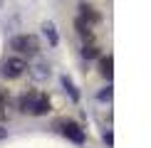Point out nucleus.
Masks as SVG:
<instances>
[{
    "instance_id": "obj_1",
    "label": "nucleus",
    "mask_w": 151,
    "mask_h": 148,
    "mask_svg": "<svg viewBox=\"0 0 151 148\" xmlns=\"http://www.w3.org/2000/svg\"><path fill=\"white\" fill-rule=\"evenodd\" d=\"M20 111L32 116H45L50 111V99L45 94H25L20 99Z\"/></svg>"
},
{
    "instance_id": "obj_2",
    "label": "nucleus",
    "mask_w": 151,
    "mask_h": 148,
    "mask_svg": "<svg viewBox=\"0 0 151 148\" xmlns=\"http://www.w3.org/2000/svg\"><path fill=\"white\" fill-rule=\"evenodd\" d=\"M10 47L20 54H37L40 52V40L35 35H15L10 40Z\"/></svg>"
},
{
    "instance_id": "obj_3",
    "label": "nucleus",
    "mask_w": 151,
    "mask_h": 148,
    "mask_svg": "<svg viewBox=\"0 0 151 148\" xmlns=\"http://www.w3.org/2000/svg\"><path fill=\"white\" fill-rule=\"evenodd\" d=\"M25 69H27V62H25L22 57H10V59H5L3 62V74L8 79H17V77H22Z\"/></svg>"
},
{
    "instance_id": "obj_4",
    "label": "nucleus",
    "mask_w": 151,
    "mask_h": 148,
    "mask_svg": "<svg viewBox=\"0 0 151 148\" xmlns=\"http://www.w3.org/2000/svg\"><path fill=\"white\" fill-rule=\"evenodd\" d=\"M62 131H65V136H67V138H72L74 143H84V131H82L74 121H67Z\"/></svg>"
},
{
    "instance_id": "obj_5",
    "label": "nucleus",
    "mask_w": 151,
    "mask_h": 148,
    "mask_svg": "<svg viewBox=\"0 0 151 148\" xmlns=\"http://www.w3.org/2000/svg\"><path fill=\"white\" fill-rule=\"evenodd\" d=\"M79 10H82V20H84V22H89V25L102 20V15H99V12L94 10L92 5H87V3H82V5H79Z\"/></svg>"
},
{
    "instance_id": "obj_6",
    "label": "nucleus",
    "mask_w": 151,
    "mask_h": 148,
    "mask_svg": "<svg viewBox=\"0 0 151 148\" xmlns=\"http://www.w3.org/2000/svg\"><path fill=\"white\" fill-rule=\"evenodd\" d=\"M74 25H77V32H79L82 40H87V42L94 40V32H92V25L89 22H84L82 17H77V22H74Z\"/></svg>"
},
{
    "instance_id": "obj_7",
    "label": "nucleus",
    "mask_w": 151,
    "mask_h": 148,
    "mask_svg": "<svg viewBox=\"0 0 151 148\" xmlns=\"http://www.w3.org/2000/svg\"><path fill=\"white\" fill-rule=\"evenodd\" d=\"M42 30H45V35L50 37V45H52V47H57L60 37H57V30H55V25H52V22H45V25H42Z\"/></svg>"
},
{
    "instance_id": "obj_8",
    "label": "nucleus",
    "mask_w": 151,
    "mask_h": 148,
    "mask_svg": "<svg viewBox=\"0 0 151 148\" xmlns=\"http://www.w3.org/2000/svg\"><path fill=\"white\" fill-rule=\"evenodd\" d=\"M111 67H114V59H111V57H104V59H102V74H104L106 79H111Z\"/></svg>"
},
{
    "instance_id": "obj_9",
    "label": "nucleus",
    "mask_w": 151,
    "mask_h": 148,
    "mask_svg": "<svg viewBox=\"0 0 151 148\" xmlns=\"http://www.w3.org/2000/svg\"><path fill=\"white\" fill-rule=\"evenodd\" d=\"M8 116V94L5 91H0V121Z\"/></svg>"
},
{
    "instance_id": "obj_10",
    "label": "nucleus",
    "mask_w": 151,
    "mask_h": 148,
    "mask_svg": "<svg viewBox=\"0 0 151 148\" xmlns=\"http://www.w3.org/2000/svg\"><path fill=\"white\" fill-rule=\"evenodd\" d=\"M82 54H84V59H94V57L99 54V47H94V45H84Z\"/></svg>"
},
{
    "instance_id": "obj_11",
    "label": "nucleus",
    "mask_w": 151,
    "mask_h": 148,
    "mask_svg": "<svg viewBox=\"0 0 151 148\" xmlns=\"http://www.w3.org/2000/svg\"><path fill=\"white\" fill-rule=\"evenodd\" d=\"M62 84H65L67 89H70V96L74 99V101H77V99H79V94H77V89H74V86H72V82H70V79H62Z\"/></svg>"
},
{
    "instance_id": "obj_12",
    "label": "nucleus",
    "mask_w": 151,
    "mask_h": 148,
    "mask_svg": "<svg viewBox=\"0 0 151 148\" xmlns=\"http://www.w3.org/2000/svg\"><path fill=\"white\" fill-rule=\"evenodd\" d=\"M5 136H8V128H5V126H3V123H0V141H3V138H5Z\"/></svg>"
}]
</instances>
